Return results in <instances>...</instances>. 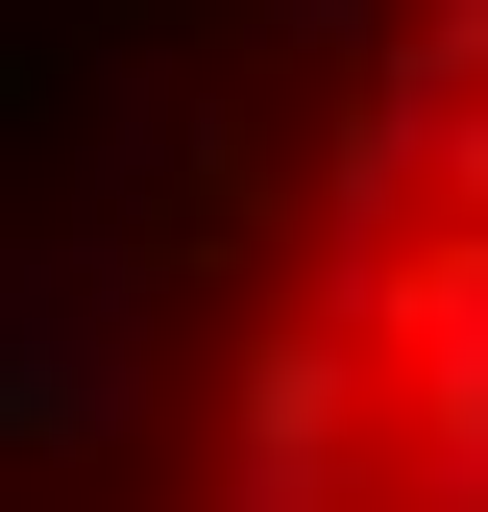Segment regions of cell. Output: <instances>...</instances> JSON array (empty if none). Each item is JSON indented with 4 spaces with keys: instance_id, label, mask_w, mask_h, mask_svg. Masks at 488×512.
Segmentation results:
<instances>
[{
    "instance_id": "6da1fadb",
    "label": "cell",
    "mask_w": 488,
    "mask_h": 512,
    "mask_svg": "<svg viewBox=\"0 0 488 512\" xmlns=\"http://www.w3.org/2000/svg\"><path fill=\"white\" fill-rule=\"evenodd\" d=\"M0 512H488V0H25Z\"/></svg>"
}]
</instances>
